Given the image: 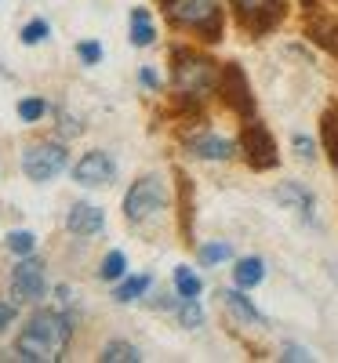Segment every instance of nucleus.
I'll list each match as a JSON object with an SVG mask.
<instances>
[{
  "mask_svg": "<svg viewBox=\"0 0 338 363\" xmlns=\"http://www.w3.org/2000/svg\"><path fill=\"white\" fill-rule=\"evenodd\" d=\"M70 338H73V320L55 309H44L26 320V327L15 338V352L18 359L29 363H58L70 349Z\"/></svg>",
  "mask_w": 338,
  "mask_h": 363,
  "instance_id": "obj_1",
  "label": "nucleus"
},
{
  "mask_svg": "<svg viewBox=\"0 0 338 363\" xmlns=\"http://www.w3.org/2000/svg\"><path fill=\"white\" fill-rule=\"evenodd\" d=\"M168 11L178 26H190L204 40H219L222 33V8L219 0H168Z\"/></svg>",
  "mask_w": 338,
  "mask_h": 363,
  "instance_id": "obj_2",
  "label": "nucleus"
},
{
  "mask_svg": "<svg viewBox=\"0 0 338 363\" xmlns=\"http://www.w3.org/2000/svg\"><path fill=\"white\" fill-rule=\"evenodd\" d=\"M164 182L157 178V174H146V178H138L135 186L128 189V196H124V215H128V222L131 225H146V222H153L164 211Z\"/></svg>",
  "mask_w": 338,
  "mask_h": 363,
  "instance_id": "obj_3",
  "label": "nucleus"
},
{
  "mask_svg": "<svg viewBox=\"0 0 338 363\" xmlns=\"http://www.w3.org/2000/svg\"><path fill=\"white\" fill-rule=\"evenodd\" d=\"M70 164V153H66V145H58V142H33L22 153V171L26 178H33V182H51L66 171Z\"/></svg>",
  "mask_w": 338,
  "mask_h": 363,
  "instance_id": "obj_4",
  "label": "nucleus"
},
{
  "mask_svg": "<svg viewBox=\"0 0 338 363\" xmlns=\"http://www.w3.org/2000/svg\"><path fill=\"white\" fill-rule=\"evenodd\" d=\"M175 84L186 91V95H207V91L214 87V69L207 58H197L190 51H178L175 55Z\"/></svg>",
  "mask_w": 338,
  "mask_h": 363,
  "instance_id": "obj_5",
  "label": "nucleus"
},
{
  "mask_svg": "<svg viewBox=\"0 0 338 363\" xmlns=\"http://www.w3.org/2000/svg\"><path fill=\"white\" fill-rule=\"evenodd\" d=\"M44 291H48L44 262L26 255V258L11 269V298H15V301H40Z\"/></svg>",
  "mask_w": 338,
  "mask_h": 363,
  "instance_id": "obj_6",
  "label": "nucleus"
},
{
  "mask_svg": "<svg viewBox=\"0 0 338 363\" xmlns=\"http://www.w3.org/2000/svg\"><path fill=\"white\" fill-rule=\"evenodd\" d=\"M73 178L80 182V186L95 189V186H109V182L116 178V164L109 153H102V149H95V153H84L80 164L73 167Z\"/></svg>",
  "mask_w": 338,
  "mask_h": 363,
  "instance_id": "obj_7",
  "label": "nucleus"
},
{
  "mask_svg": "<svg viewBox=\"0 0 338 363\" xmlns=\"http://www.w3.org/2000/svg\"><path fill=\"white\" fill-rule=\"evenodd\" d=\"M244 153H248L251 167H258V171L276 164V145H273V138L266 135V128L258 124V120H251V124L244 128Z\"/></svg>",
  "mask_w": 338,
  "mask_h": 363,
  "instance_id": "obj_8",
  "label": "nucleus"
},
{
  "mask_svg": "<svg viewBox=\"0 0 338 363\" xmlns=\"http://www.w3.org/2000/svg\"><path fill=\"white\" fill-rule=\"evenodd\" d=\"M233 4L251 29H269L280 18V0H233Z\"/></svg>",
  "mask_w": 338,
  "mask_h": 363,
  "instance_id": "obj_9",
  "label": "nucleus"
},
{
  "mask_svg": "<svg viewBox=\"0 0 338 363\" xmlns=\"http://www.w3.org/2000/svg\"><path fill=\"white\" fill-rule=\"evenodd\" d=\"M102 225H106V215H102L95 203H73L70 207L66 229L73 236H95V233H102Z\"/></svg>",
  "mask_w": 338,
  "mask_h": 363,
  "instance_id": "obj_10",
  "label": "nucleus"
},
{
  "mask_svg": "<svg viewBox=\"0 0 338 363\" xmlns=\"http://www.w3.org/2000/svg\"><path fill=\"white\" fill-rule=\"evenodd\" d=\"M222 99H226L233 109H240V113H248V109H251L248 80H244V73H240L236 66H226V73H222Z\"/></svg>",
  "mask_w": 338,
  "mask_h": 363,
  "instance_id": "obj_11",
  "label": "nucleus"
},
{
  "mask_svg": "<svg viewBox=\"0 0 338 363\" xmlns=\"http://www.w3.org/2000/svg\"><path fill=\"white\" fill-rule=\"evenodd\" d=\"M273 196L280 200L284 207L298 211V215H302L305 222H313V211H317V203H313V196H310V189H305V186H298V182H284V186L276 189Z\"/></svg>",
  "mask_w": 338,
  "mask_h": 363,
  "instance_id": "obj_12",
  "label": "nucleus"
},
{
  "mask_svg": "<svg viewBox=\"0 0 338 363\" xmlns=\"http://www.w3.org/2000/svg\"><path fill=\"white\" fill-rule=\"evenodd\" d=\"M190 153L200 160H229L236 153V145L229 138H219V135H197L190 142Z\"/></svg>",
  "mask_w": 338,
  "mask_h": 363,
  "instance_id": "obj_13",
  "label": "nucleus"
},
{
  "mask_svg": "<svg viewBox=\"0 0 338 363\" xmlns=\"http://www.w3.org/2000/svg\"><path fill=\"white\" fill-rule=\"evenodd\" d=\"M222 301H226V309H229L236 320L251 323V327H255V323H258V327L266 323V316L255 309V301H248V298H244V291H222Z\"/></svg>",
  "mask_w": 338,
  "mask_h": 363,
  "instance_id": "obj_14",
  "label": "nucleus"
},
{
  "mask_svg": "<svg viewBox=\"0 0 338 363\" xmlns=\"http://www.w3.org/2000/svg\"><path fill=\"white\" fill-rule=\"evenodd\" d=\"M233 280H236V287H258L266 280V262L262 258H240L233 269Z\"/></svg>",
  "mask_w": 338,
  "mask_h": 363,
  "instance_id": "obj_15",
  "label": "nucleus"
},
{
  "mask_svg": "<svg viewBox=\"0 0 338 363\" xmlns=\"http://www.w3.org/2000/svg\"><path fill=\"white\" fill-rule=\"evenodd\" d=\"M153 37H157V29H153V18L146 8H135L131 11V44L135 48H149Z\"/></svg>",
  "mask_w": 338,
  "mask_h": 363,
  "instance_id": "obj_16",
  "label": "nucleus"
},
{
  "mask_svg": "<svg viewBox=\"0 0 338 363\" xmlns=\"http://www.w3.org/2000/svg\"><path fill=\"white\" fill-rule=\"evenodd\" d=\"M142 352L131 345V342H109L102 349V363H138Z\"/></svg>",
  "mask_w": 338,
  "mask_h": 363,
  "instance_id": "obj_17",
  "label": "nucleus"
},
{
  "mask_svg": "<svg viewBox=\"0 0 338 363\" xmlns=\"http://www.w3.org/2000/svg\"><path fill=\"white\" fill-rule=\"evenodd\" d=\"M175 287H178V298H197L204 284H200V277H197L193 269L178 265V269H175Z\"/></svg>",
  "mask_w": 338,
  "mask_h": 363,
  "instance_id": "obj_18",
  "label": "nucleus"
},
{
  "mask_svg": "<svg viewBox=\"0 0 338 363\" xmlns=\"http://www.w3.org/2000/svg\"><path fill=\"white\" fill-rule=\"evenodd\" d=\"M178 323L182 327H200L204 323V309L197 306V298H182L178 301Z\"/></svg>",
  "mask_w": 338,
  "mask_h": 363,
  "instance_id": "obj_19",
  "label": "nucleus"
},
{
  "mask_svg": "<svg viewBox=\"0 0 338 363\" xmlns=\"http://www.w3.org/2000/svg\"><path fill=\"white\" fill-rule=\"evenodd\" d=\"M324 145L331 153V164H338V109H331L324 116Z\"/></svg>",
  "mask_w": 338,
  "mask_h": 363,
  "instance_id": "obj_20",
  "label": "nucleus"
},
{
  "mask_svg": "<svg viewBox=\"0 0 338 363\" xmlns=\"http://www.w3.org/2000/svg\"><path fill=\"white\" fill-rule=\"evenodd\" d=\"M146 291H149V277H131V280H124V284L116 287V301H135Z\"/></svg>",
  "mask_w": 338,
  "mask_h": 363,
  "instance_id": "obj_21",
  "label": "nucleus"
},
{
  "mask_svg": "<svg viewBox=\"0 0 338 363\" xmlns=\"http://www.w3.org/2000/svg\"><path fill=\"white\" fill-rule=\"evenodd\" d=\"M33 247H37V236H33V233H26V229H18V233H11V236H8V251H11V255H18V258L33 255Z\"/></svg>",
  "mask_w": 338,
  "mask_h": 363,
  "instance_id": "obj_22",
  "label": "nucleus"
},
{
  "mask_svg": "<svg viewBox=\"0 0 338 363\" xmlns=\"http://www.w3.org/2000/svg\"><path fill=\"white\" fill-rule=\"evenodd\" d=\"M124 269H128L124 255H120V251H109V255L102 258V269H99V277H102V280H120V277H124Z\"/></svg>",
  "mask_w": 338,
  "mask_h": 363,
  "instance_id": "obj_23",
  "label": "nucleus"
},
{
  "mask_svg": "<svg viewBox=\"0 0 338 363\" xmlns=\"http://www.w3.org/2000/svg\"><path fill=\"white\" fill-rule=\"evenodd\" d=\"M229 255H233V247L226 244V240H222V244H204V247H200V262H204V265H214V262H226Z\"/></svg>",
  "mask_w": 338,
  "mask_h": 363,
  "instance_id": "obj_24",
  "label": "nucleus"
},
{
  "mask_svg": "<svg viewBox=\"0 0 338 363\" xmlns=\"http://www.w3.org/2000/svg\"><path fill=\"white\" fill-rule=\"evenodd\" d=\"M44 113H48V102H44V99H26V102H18V116L29 120V124H33V120H40Z\"/></svg>",
  "mask_w": 338,
  "mask_h": 363,
  "instance_id": "obj_25",
  "label": "nucleus"
},
{
  "mask_svg": "<svg viewBox=\"0 0 338 363\" xmlns=\"http://www.w3.org/2000/svg\"><path fill=\"white\" fill-rule=\"evenodd\" d=\"M48 37V22L44 18H33L26 29H22V44H40Z\"/></svg>",
  "mask_w": 338,
  "mask_h": 363,
  "instance_id": "obj_26",
  "label": "nucleus"
},
{
  "mask_svg": "<svg viewBox=\"0 0 338 363\" xmlns=\"http://www.w3.org/2000/svg\"><path fill=\"white\" fill-rule=\"evenodd\" d=\"M291 145H295L298 160H305V164H310V160L317 157V145H313V138H305V135H295V138H291Z\"/></svg>",
  "mask_w": 338,
  "mask_h": 363,
  "instance_id": "obj_27",
  "label": "nucleus"
},
{
  "mask_svg": "<svg viewBox=\"0 0 338 363\" xmlns=\"http://www.w3.org/2000/svg\"><path fill=\"white\" fill-rule=\"evenodd\" d=\"M77 51H80V58H84V62H87V66H95V62H99V58H102V48H99L95 40H84V44H80Z\"/></svg>",
  "mask_w": 338,
  "mask_h": 363,
  "instance_id": "obj_28",
  "label": "nucleus"
},
{
  "mask_svg": "<svg viewBox=\"0 0 338 363\" xmlns=\"http://www.w3.org/2000/svg\"><path fill=\"white\" fill-rule=\"evenodd\" d=\"M15 323V306H8V301H0V330H8Z\"/></svg>",
  "mask_w": 338,
  "mask_h": 363,
  "instance_id": "obj_29",
  "label": "nucleus"
},
{
  "mask_svg": "<svg viewBox=\"0 0 338 363\" xmlns=\"http://www.w3.org/2000/svg\"><path fill=\"white\" fill-rule=\"evenodd\" d=\"M284 359H313L305 349H298V345H291V349H284Z\"/></svg>",
  "mask_w": 338,
  "mask_h": 363,
  "instance_id": "obj_30",
  "label": "nucleus"
}]
</instances>
